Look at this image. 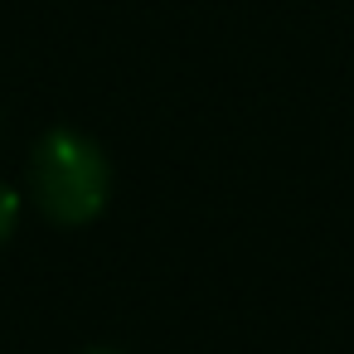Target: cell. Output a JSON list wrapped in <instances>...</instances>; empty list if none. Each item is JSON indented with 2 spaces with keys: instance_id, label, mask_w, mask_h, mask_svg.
I'll return each mask as SVG.
<instances>
[{
  "instance_id": "2",
  "label": "cell",
  "mask_w": 354,
  "mask_h": 354,
  "mask_svg": "<svg viewBox=\"0 0 354 354\" xmlns=\"http://www.w3.org/2000/svg\"><path fill=\"white\" fill-rule=\"evenodd\" d=\"M20 223V194L10 189V180H0V243H6Z\"/></svg>"
},
{
  "instance_id": "1",
  "label": "cell",
  "mask_w": 354,
  "mask_h": 354,
  "mask_svg": "<svg viewBox=\"0 0 354 354\" xmlns=\"http://www.w3.org/2000/svg\"><path fill=\"white\" fill-rule=\"evenodd\" d=\"M30 199L59 228L93 223L112 199L107 151L73 127H49L30 151Z\"/></svg>"
},
{
  "instance_id": "3",
  "label": "cell",
  "mask_w": 354,
  "mask_h": 354,
  "mask_svg": "<svg viewBox=\"0 0 354 354\" xmlns=\"http://www.w3.org/2000/svg\"><path fill=\"white\" fill-rule=\"evenodd\" d=\"M78 354H122V349H112V344H88V349H78Z\"/></svg>"
}]
</instances>
